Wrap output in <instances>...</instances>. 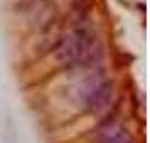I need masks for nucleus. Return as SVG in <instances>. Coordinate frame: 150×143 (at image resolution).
<instances>
[{"instance_id": "nucleus-1", "label": "nucleus", "mask_w": 150, "mask_h": 143, "mask_svg": "<svg viewBox=\"0 0 150 143\" xmlns=\"http://www.w3.org/2000/svg\"><path fill=\"white\" fill-rule=\"evenodd\" d=\"M57 56L69 68H88L101 57V44L88 27H76L64 35L57 47Z\"/></svg>"}, {"instance_id": "nucleus-2", "label": "nucleus", "mask_w": 150, "mask_h": 143, "mask_svg": "<svg viewBox=\"0 0 150 143\" xmlns=\"http://www.w3.org/2000/svg\"><path fill=\"white\" fill-rule=\"evenodd\" d=\"M113 86L103 76H93L83 88V104L91 113H101L111 104Z\"/></svg>"}, {"instance_id": "nucleus-3", "label": "nucleus", "mask_w": 150, "mask_h": 143, "mask_svg": "<svg viewBox=\"0 0 150 143\" xmlns=\"http://www.w3.org/2000/svg\"><path fill=\"white\" fill-rule=\"evenodd\" d=\"M96 143H132V136L123 125L116 121H108L98 128Z\"/></svg>"}]
</instances>
